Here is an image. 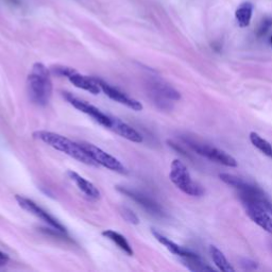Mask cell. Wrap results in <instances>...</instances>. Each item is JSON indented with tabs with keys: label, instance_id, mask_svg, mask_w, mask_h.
Masks as SVG:
<instances>
[{
	"label": "cell",
	"instance_id": "e0dca14e",
	"mask_svg": "<svg viewBox=\"0 0 272 272\" xmlns=\"http://www.w3.org/2000/svg\"><path fill=\"white\" fill-rule=\"evenodd\" d=\"M102 235L104 237H107L108 239H110L111 242H113L120 250H122L125 253H127L128 255L132 256L133 255V249L132 247L130 246V244L128 243V240L126 239L125 236H122L121 234L117 233L113 230H106L102 232Z\"/></svg>",
	"mask_w": 272,
	"mask_h": 272
},
{
	"label": "cell",
	"instance_id": "5bb4252c",
	"mask_svg": "<svg viewBox=\"0 0 272 272\" xmlns=\"http://www.w3.org/2000/svg\"><path fill=\"white\" fill-rule=\"evenodd\" d=\"M110 130L120 135L121 137L133 141V143H141L143 141V136L139 132L136 131L134 128L129 126L125 121L116 118V117H112V125H111Z\"/></svg>",
	"mask_w": 272,
	"mask_h": 272
},
{
	"label": "cell",
	"instance_id": "7c38bea8",
	"mask_svg": "<svg viewBox=\"0 0 272 272\" xmlns=\"http://www.w3.org/2000/svg\"><path fill=\"white\" fill-rule=\"evenodd\" d=\"M244 205L246 207L247 215L249 216L250 219L252 221H254L258 227L264 228L265 231H267L268 233L272 234L271 215L267 211H265L264 208L256 205V204L247 202V203H244Z\"/></svg>",
	"mask_w": 272,
	"mask_h": 272
},
{
	"label": "cell",
	"instance_id": "277c9868",
	"mask_svg": "<svg viewBox=\"0 0 272 272\" xmlns=\"http://www.w3.org/2000/svg\"><path fill=\"white\" fill-rule=\"evenodd\" d=\"M170 181L176 186L183 191L184 194L193 197H200L204 194V189L199 184L193 181L187 167L185 166L180 159H174L170 166Z\"/></svg>",
	"mask_w": 272,
	"mask_h": 272
},
{
	"label": "cell",
	"instance_id": "cb8c5ba5",
	"mask_svg": "<svg viewBox=\"0 0 272 272\" xmlns=\"http://www.w3.org/2000/svg\"><path fill=\"white\" fill-rule=\"evenodd\" d=\"M243 266H244V268H246V269H250V266H251L252 269L257 268L256 263L251 262V261H249V259H245V261H243Z\"/></svg>",
	"mask_w": 272,
	"mask_h": 272
},
{
	"label": "cell",
	"instance_id": "4fadbf2b",
	"mask_svg": "<svg viewBox=\"0 0 272 272\" xmlns=\"http://www.w3.org/2000/svg\"><path fill=\"white\" fill-rule=\"evenodd\" d=\"M67 176L69 177L70 180L76 184V186L81 190L82 193L89 198V199L94 201L100 199L101 198L100 191L98 190V188L91 182L88 181L86 179H84L83 177H81L79 174H77V172L72 170L67 171Z\"/></svg>",
	"mask_w": 272,
	"mask_h": 272
},
{
	"label": "cell",
	"instance_id": "d6986e66",
	"mask_svg": "<svg viewBox=\"0 0 272 272\" xmlns=\"http://www.w3.org/2000/svg\"><path fill=\"white\" fill-rule=\"evenodd\" d=\"M235 17L238 22V24L242 28L248 27L252 17V4L244 3L235 12Z\"/></svg>",
	"mask_w": 272,
	"mask_h": 272
},
{
	"label": "cell",
	"instance_id": "2e32d148",
	"mask_svg": "<svg viewBox=\"0 0 272 272\" xmlns=\"http://www.w3.org/2000/svg\"><path fill=\"white\" fill-rule=\"evenodd\" d=\"M182 262L191 271H214L212 267H209L205 263H203L199 255L191 251L188 252L186 256L182 257Z\"/></svg>",
	"mask_w": 272,
	"mask_h": 272
},
{
	"label": "cell",
	"instance_id": "6da1fadb",
	"mask_svg": "<svg viewBox=\"0 0 272 272\" xmlns=\"http://www.w3.org/2000/svg\"><path fill=\"white\" fill-rule=\"evenodd\" d=\"M27 91L31 101L36 106L45 107L52 96L50 70L42 63H35L27 78Z\"/></svg>",
	"mask_w": 272,
	"mask_h": 272
},
{
	"label": "cell",
	"instance_id": "9a60e30c",
	"mask_svg": "<svg viewBox=\"0 0 272 272\" xmlns=\"http://www.w3.org/2000/svg\"><path fill=\"white\" fill-rule=\"evenodd\" d=\"M152 234H153V236L157 238V240H159L160 244L165 246L166 249L169 250L172 253V254L178 255L179 257H181V258L184 257V256H186L188 254L189 250L182 248V247L177 245L176 243L172 242V240H170L169 238H167L166 236H164L163 234H160L157 230H154V228L152 230Z\"/></svg>",
	"mask_w": 272,
	"mask_h": 272
},
{
	"label": "cell",
	"instance_id": "8fae6325",
	"mask_svg": "<svg viewBox=\"0 0 272 272\" xmlns=\"http://www.w3.org/2000/svg\"><path fill=\"white\" fill-rule=\"evenodd\" d=\"M96 81L99 85V88H100L101 91H103L110 99H112V100L118 102L120 104H123V106H126L134 111L143 110V108H144L143 104H141L138 100H136V99L126 95L125 92H122L118 89H116V88H114V86L110 85L109 83L103 81V80L100 78H96Z\"/></svg>",
	"mask_w": 272,
	"mask_h": 272
},
{
	"label": "cell",
	"instance_id": "603a6c76",
	"mask_svg": "<svg viewBox=\"0 0 272 272\" xmlns=\"http://www.w3.org/2000/svg\"><path fill=\"white\" fill-rule=\"evenodd\" d=\"M9 256L8 254H5L4 252L0 251V267H3V266L7 265L9 263Z\"/></svg>",
	"mask_w": 272,
	"mask_h": 272
},
{
	"label": "cell",
	"instance_id": "30bf717a",
	"mask_svg": "<svg viewBox=\"0 0 272 272\" xmlns=\"http://www.w3.org/2000/svg\"><path fill=\"white\" fill-rule=\"evenodd\" d=\"M117 190L137 203L139 206L143 207L145 211L149 213L150 215L156 216V217H165L166 216L163 207L160 206L157 201H154L152 198L140 193V191L125 186H118L117 187Z\"/></svg>",
	"mask_w": 272,
	"mask_h": 272
},
{
	"label": "cell",
	"instance_id": "7402d4cb",
	"mask_svg": "<svg viewBox=\"0 0 272 272\" xmlns=\"http://www.w3.org/2000/svg\"><path fill=\"white\" fill-rule=\"evenodd\" d=\"M271 27H272V18H266V20L263 21L262 23L259 24V27L256 31V35L258 38L264 36L270 30Z\"/></svg>",
	"mask_w": 272,
	"mask_h": 272
},
{
	"label": "cell",
	"instance_id": "8992f818",
	"mask_svg": "<svg viewBox=\"0 0 272 272\" xmlns=\"http://www.w3.org/2000/svg\"><path fill=\"white\" fill-rule=\"evenodd\" d=\"M53 72L60 77L67 78L69 80V82L75 85L76 88L84 90L86 91L91 92V94L97 95L101 91L100 88H99V85L96 81V78H90L88 76H83L71 67L57 66L53 68Z\"/></svg>",
	"mask_w": 272,
	"mask_h": 272
},
{
	"label": "cell",
	"instance_id": "ffe728a7",
	"mask_svg": "<svg viewBox=\"0 0 272 272\" xmlns=\"http://www.w3.org/2000/svg\"><path fill=\"white\" fill-rule=\"evenodd\" d=\"M250 141L252 143V145L255 148H257L259 151H262L264 154H266V156L272 158V146L269 141L264 139L261 135H258L255 132H251Z\"/></svg>",
	"mask_w": 272,
	"mask_h": 272
},
{
	"label": "cell",
	"instance_id": "ac0fdd59",
	"mask_svg": "<svg viewBox=\"0 0 272 272\" xmlns=\"http://www.w3.org/2000/svg\"><path fill=\"white\" fill-rule=\"evenodd\" d=\"M209 254L213 259V262L215 265L217 266L218 269L224 271V272H234L235 269L232 267V265L228 263L227 257L225 256L224 253H222L217 247L211 246L209 247Z\"/></svg>",
	"mask_w": 272,
	"mask_h": 272
},
{
	"label": "cell",
	"instance_id": "44dd1931",
	"mask_svg": "<svg viewBox=\"0 0 272 272\" xmlns=\"http://www.w3.org/2000/svg\"><path fill=\"white\" fill-rule=\"evenodd\" d=\"M120 215L122 216V218L130 225H138L139 224V219L137 216H136L135 213L128 207H122L120 209Z\"/></svg>",
	"mask_w": 272,
	"mask_h": 272
},
{
	"label": "cell",
	"instance_id": "d4e9b609",
	"mask_svg": "<svg viewBox=\"0 0 272 272\" xmlns=\"http://www.w3.org/2000/svg\"><path fill=\"white\" fill-rule=\"evenodd\" d=\"M270 42H271V46H272V36H271V40H270Z\"/></svg>",
	"mask_w": 272,
	"mask_h": 272
},
{
	"label": "cell",
	"instance_id": "ba28073f",
	"mask_svg": "<svg viewBox=\"0 0 272 272\" xmlns=\"http://www.w3.org/2000/svg\"><path fill=\"white\" fill-rule=\"evenodd\" d=\"M65 99L73 108L80 111V112L90 116L91 119H94L99 125L108 129L111 128V125H112V116L101 112L100 110L96 108L95 106H92V104H90L83 100H80L79 98L72 96L71 94H68V92L65 94Z\"/></svg>",
	"mask_w": 272,
	"mask_h": 272
},
{
	"label": "cell",
	"instance_id": "7a4b0ae2",
	"mask_svg": "<svg viewBox=\"0 0 272 272\" xmlns=\"http://www.w3.org/2000/svg\"><path fill=\"white\" fill-rule=\"evenodd\" d=\"M33 137L41 140L42 143L46 144L47 146L53 148V149L77 159L80 163L97 166V164L91 159L89 154L85 152L80 143H75V141L65 137L63 135L49 131H36L33 133Z\"/></svg>",
	"mask_w": 272,
	"mask_h": 272
},
{
	"label": "cell",
	"instance_id": "9c48e42d",
	"mask_svg": "<svg viewBox=\"0 0 272 272\" xmlns=\"http://www.w3.org/2000/svg\"><path fill=\"white\" fill-rule=\"evenodd\" d=\"M15 199H16L17 203L20 204V206L22 208H23L24 211L31 213L32 215H34L35 217H38L41 220L46 222L48 226H50L51 228H54L55 231L60 232L61 234H66L65 227L62 224H60L57 219L53 218L50 214L47 213L45 209H43L41 206H39L35 202L28 199V198H26V197H23L20 195H16Z\"/></svg>",
	"mask_w": 272,
	"mask_h": 272
},
{
	"label": "cell",
	"instance_id": "5b68a950",
	"mask_svg": "<svg viewBox=\"0 0 272 272\" xmlns=\"http://www.w3.org/2000/svg\"><path fill=\"white\" fill-rule=\"evenodd\" d=\"M182 139L189 148L202 157H205L208 159L227 167H237L236 159L227 152L218 149V148L200 143V141L191 138L189 136H183Z\"/></svg>",
	"mask_w": 272,
	"mask_h": 272
},
{
	"label": "cell",
	"instance_id": "3957f363",
	"mask_svg": "<svg viewBox=\"0 0 272 272\" xmlns=\"http://www.w3.org/2000/svg\"><path fill=\"white\" fill-rule=\"evenodd\" d=\"M148 96L154 106L162 111H170L174 108V102L181 99V95L171 85L163 80L151 79L147 83Z\"/></svg>",
	"mask_w": 272,
	"mask_h": 272
},
{
	"label": "cell",
	"instance_id": "52a82bcc",
	"mask_svg": "<svg viewBox=\"0 0 272 272\" xmlns=\"http://www.w3.org/2000/svg\"><path fill=\"white\" fill-rule=\"evenodd\" d=\"M80 145L97 165H101L110 170L119 172V174H127L126 167L121 164L120 160L111 156L110 153L103 151L101 148L95 146L94 144L85 143V141L80 143Z\"/></svg>",
	"mask_w": 272,
	"mask_h": 272
}]
</instances>
